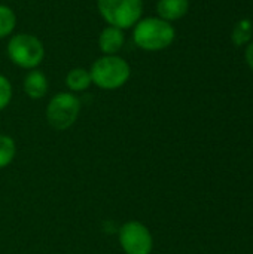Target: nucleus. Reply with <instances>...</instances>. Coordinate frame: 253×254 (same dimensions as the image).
<instances>
[{
	"label": "nucleus",
	"mask_w": 253,
	"mask_h": 254,
	"mask_svg": "<svg viewBox=\"0 0 253 254\" xmlns=\"http://www.w3.org/2000/svg\"><path fill=\"white\" fill-rule=\"evenodd\" d=\"M92 83L104 91H115L124 86L130 76V64L118 55H104L94 61L89 68Z\"/></svg>",
	"instance_id": "obj_2"
},
{
	"label": "nucleus",
	"mask_w": 253,
	"mask_h": 254,
	"mask_svg": "<svg viewBox=\"0 0 253 254\" xmlns=\"http://www.w3.org/2000/svg\"><path fill=\"white\" fill-rule=\"evenodd\" d=\"M97 7L109 25L127 30L142 19L143 0H97Z\"/></svg>",
	"instance_id": "obj_3"
},
{
	"label": "nucleus",
	"mask_w": 253,
	"mask_h": 254,
	"mask_svg": "<svg viewBox=\"0 0 253 254\" xmlns=\"http://www.w3.org/2000/svg\"><path fill=\"white\" fill-rule=\"evenodd\" d=\"M81 113V100L73 92L55 94L46 106V121L57 131H66L75 125Z\"/></svg>",
	"instance_id": "obj_4"
},
{
	"label": "nucleus",
	"mask_w": 253,
	"mask_h": 254,
	"mask_svg": "<svg viewBox=\"0 0 253 254\" xmlns=\"http://www.w3.org/2000/svg\"><path fill=\"white\" fill-rule=\"evenodd\" d=\"M16 155V144L10 135L0 134V170L9 167Z\"/></svg>",
	"instance_id": "obj_11"
},
{
	"label": "nucleus",
	"mask_w": 253,
	"mask_h": 254,
	"mask_svg": "<svg viewBox=\"0 0 253 254\" xmlns=\"http://www.w3.org/2000/svg\"><path fill=\"white\" fill-rule=\"evenodd\" d=\"M189 0H158L157 12L158 18L171 22L183 18L188 13Z\"/></svg>",
	"instance_id": "obj_9"
},
{
	"label": "nucleus",
	"mask_w": 253,
	"mask_h": 254,
	"mask_svg": "<svg viewBox=\"0 0 253 254\" xmlns=\"http://www.w3.org/2000/svg\"><path fill=\"white\" fill-rule=\"evenodd\" d=\"M118 241L125 254H151L154 237L146 225L139 220L125 222L118 232Z\"/></svg>",
	"instance_id": "obj_6"
},
{
	"label": "nucleus",
	"mask_w": 253,
	"mask_h": 254,
	"mask_svg": "<svg viewBox=\"0 0 253 254\" xmlns=\"http://www.w3.org/2000/svg\"><path fill=\"white\" fill-rule=\"evenodd\" d=\"M12 85L9 79L3 74H0V112L6 109L12 100Z\"/></svg>",
	"instance_id": "obj_14"
},
{
	"label": "nucleus",
	"mask_w": 253,
	"mask_h": 254,
	"mask_svg": "<svg viewBox=\"0 0 253 254\" xmlns=\"http://www.w3.org/2000/svg\"><path fill=\"white\" fill-rule=\"evenodd\" d=\"M176 37V30L171 22H167L157 16L142 18L133 31L134 43L149 52H157L169 48Z\"/></svg>",
	"instance_id": "obj_1"
},
{
	"label": "nucleus",
	"mask_w": 253,
	"mask_h": 254,
	"mask_svg": "<svg viewBox=\"0 0 253 254\" xmlns=\"http://www.w3.org/2000/svg\"><path fill=\"white\" fill-rule=\"evenodd\" d=\"M15 25H16L15 12L9 6L0 4V39L12 34Z\"/></svg>",
	"instance_id": "obj_12"
},
{
	"label": "nucleus",
	"mask_w": 253,
	"mask_h": 254,
	"mask_svg": "<svg viewBox=\"0 0 253 254\" xmlns=\"http://www.w3.org/2000/svg\"><path fill=\"white\" fill-rule=\"evenodd\" d=\"M24 92L31 98V100H40L48 94L49 89V82L48 77L43 71L40 70H30L27 76L24 77Z\"/></svg>",
	"instance_id": "obj_8"
},
{
	"label": "nucleus",
	"mask_w": 253,
	"mask_h": 254,
	"mask_svg": "<svg viewBox=\"0 0 253 254\" xmlns=\"http://www.w3.org/2000/svg\"><path fill=\"white\" fill-rule=\"evenodd\" d=\"M245 57H246V61L249 64V67L253 70V42H251L246 48V52H245Z\"/></svg>",
	"instance_id": "obj_15"
},
{
	"label": "nucleus",
	"mask_w": 253,
	"mask_h": 254,
	"mask_svg": "<svg viewBox=\"0 0 253 254\" xmlns=\"http://www.w3.org/2000/svg\"><path fill=\"white\" fill-rule=\"evenodd\" d=\"M7 57L18 67L34 70L45 57V48L36 36L19 33L10 37L7 43Z\"/></svg>",
	"instance_id": "obj_5"
},
{
	"label": "nucleus",
	"mask_w": 253,
	"mask_h": 254,
	"mask_svg": "<svg viewBox=\"0 0 253 254\" xmlns=\"http://www.w3.org/2000/svg\"><path fill=\"white\" fill-rule=\"evenodd\" d=\"M124 42V30L113 25H107L98 36V46L104 55H116V52L122 49Z\"/></svg>",
	"instance_id": "obj_7"
},
{
	"label": "nucleus",
	"mask_w": 253,
	"mask_h": 254,
	"mask_svg": "<svg viewBox=\"0 0 253 254\" xmlns=\"http://www.w3.org/2000/svg\"><path fill=\"white\" fill-rule=\"evenodd\" d=\"M66 85L70 89V92H82L86 91L92 85V79L89 74V70L85 68H73L66 76Z\"/></svg>",
	"instance_id": "obj_10"
},
{
	"label": "nucleus",
	"mask_w": 253,
	"mask_h": 254,
	"mask_svg": "<svg viewBox=\"0 0 253 254\" xmlns=\"http://www.w3.org/2000/svg\"><path fill=\"white\" fill-rule=\"evenodd\" d=\"M252 33V22H251L249 19H242V21L237 22V25H236V28H234V31H233V40H234V43H237V45L242 46V45H245L246 42L251 40Z\"/></svg>",
	"instance_id": "obj_13"
}]
</instances>
